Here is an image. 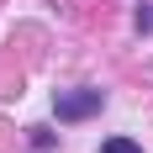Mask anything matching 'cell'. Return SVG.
Wrapping results in <instances>:
<instances>
[{
	"mask_svg": "<svg viewBox=\"0 0 153 153\" xmlns=\"http://www.w3.org/2000/svg\"><path fill=\"white\" fill-rule=\"evenodd\" d=\"M100 111V90H69L58 95V122H79V116H95Z\"/></svg>",
	"mask_w": 153,
	"mask_h": 153,
	"instance_id": "6da1fadb",
	"label": "cell"
},
{
	"mask_svg": "<svg viewBox=\"0 0 153 153\" xmlns=\"http://www.w3.org/2000/svg\"><path fill=\"white\" fill-rule=\"evenodd\" d=\"M100 153H143V148H137L132 137H106V143H100Z\"/></svg>",
	"mask_w": 153,
	"mask_h": 153,
	"instance_id": "7a4b0ae2",
	"label": "cell"
}]
</instances>
